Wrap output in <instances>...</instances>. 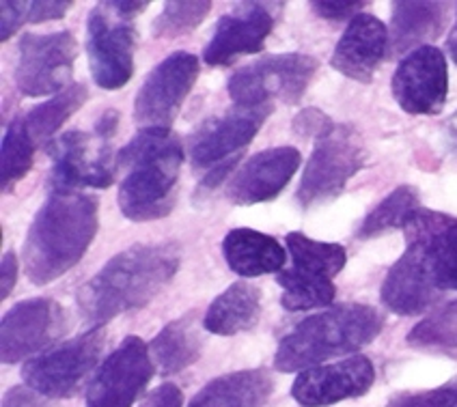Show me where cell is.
Returning <instances> with one entry per match:
<instances>
[{
  "label": "cell",
  "mask_w": 457,
  "mask_h": 407,
  "mask_svg": "<svg viewBox=\"0 0 457 407\" xmlns=\"http://www.w3.org/2000/svg\"><path fill=\"white\" fill-rule=\"evenodd\" d=\"M179 270V253L173 244H140L108 261L78 291L82 320L102 328L123 312L147 306Z\"/></svg>",
  "instance_id": "obj_1"
},
{
  "label": "cell",
  "mask_w": 457,
  "mask_h": 407,
  "mask_svg": "<svg viewBox=\"0 0 457 407\" xmlns=\"http://www.w3.org/2000/svg\"><path fill=\"white\" fill-rule=\"evenodd\" d=\"M100 227V203L85 192L52 190L30 222L22 248L24 271L33 285L61 278L85 257Z\"/></svg>",
  "instance_id": "obj_2"
},
{
  "label": "cell",
  "mask_w": 457,
  "mask_h": 407,
  "mask_svg": "<svg viewBox=\"0 0 457 407\" xmlns=\"http://www.w3.org/2000/svg\"><path fill=\"white\" fill-rule=\"evenodd\" d=\"M184 147L170 129H140L119 151V210L128 220L149 222L166 218L178 203Z\"/></svg>",
  "instance_id": "obj_3"
},
{
  "label": "cell",
  "mask_w": 457,
  "mask_h": 407,
  "mask_svg": "<svg viewBox=\"0 0 457 407\" xmlns=\"http://www.w3.org/2000/svg\"><path fill=\"white\" fill-rule=\"evenodd\" d=\"M384 328V317L373 306L341 304L320 315L306 317L280 341L274 367L280 373H295L320 367L326 360L354 353Z\"/></svg>",
  "instance_id": "obj_4"
},
{
  "label": "cell",
  "mask_w": 457,
  "mask_h": 407,
  "mask_svg": "<svg viewBox=\"0 0 457 407\" xmlns=\"http://www.w3.org/2000/svg\"><path fill=\"white\" fill-rule=\"evenodd\" d=\"M149 7L147 0L137 3L96 4L87 18V52H89L91 74L97 87L117 91L126 87L134 76V54L138 48V33L134 18Z\"/></svg>",
  "instance_id": "obj_5"
},
{
  "label": "cell",
  "mask_w": 457,
  "mask_h": 407,
  "mask_svg": "<svg viewBox=\"0 0 457 407\" xmlns=\"http://www.w3.org/2000/svg\"><path fill=\"white\" fill-rule=\"evenodd\" d=\"M119 128V112L106 111L97 119L93 134L71 129L50 143L52 190L80 192L82 187L112 186L117 158L111 140Z\"/></svg>",
  "instance_id": "obj_6"
},
{
  "label": "cell",
  "mask_w": 457,
  "mask_h": 407,
  "mask_svg": "<svg viewBox=\"0 0 457 407\" xmlns=\"http://www.w3.org/2000/svg\"><path fill=\"white\" fill-rule=\"evenodd\" d=\"M104 345H106V330L91 328L89 332L71 341L26 360L22 367L24 384L46 399L76 396L100 362Z\"/></svg>",
  "instance_id": "obj_7"
},
{
  "label": "cell",
  "mask_w": 457,
  "mask_h": 407,
  "mask_svg": "<svg viewBox=\"0 0 457 407\" xmlns=\"http://www.w3.org/2000/svg\"><path fill=\"white\" fill-rule=\"evenodd\" d=\"M318 59L309 54H277L244 65L228 80V96L236 106H266L272 99L300 102L318 71Z\"/></svg>",
  "instance_id": "obj_8"
},
{
  "label": "cell",
  "mask_w": 457,
  "mask_h": 407,
  "mask_svg": "<svg viewBox=\"0 0 457 407\" xmlns=\"http://www.w3.org/2000/svg\"><path fill=\"white\" fill-rule=\"evenodd\" d=\"M367 151L354 128L335 125L328 136L318 140L311 154L303 181H300L298 203L313 207L318 203L339 196L347 181L365 166Z\"/></svg>",
  "instance_id": "obj_9"
},
{
  "label": "cell",
  "mask_w": 457,
  "mask_h": 407,
  "mask_svg": "<svg viewBox=\"0 0 457 407\" xmlns=\"http://www.w3.org/2000/svg\"><path fill=\"white\" fill-rule=\"evenodd\" d=\"M76 56V37L67 30L48 35L26 33L20 39L15 87L26 97L59 96L71 87Z\"/></svg>",
  "instance_id": "obj_10"
},
{
  "label": "cell",
  "mask_w": 457,
  "mask_h": 407,
  "mask_svg": "<svg viewBox=\"0 0 457 407\" xmlns=\"http://www.w3.org/2000/svg\"><path fill=\"white\" fill-rule=\"evenodd\" d=\"M199 78V59L190 52H175L155 65L134 99V119L143 129H170Z\"/></svg>",
  "instance_id": "obj_11"
},
{
  "label": "cell",
  "mask_w": 457,
  "mask_h": 407,
  "mask_svg": "<svg viewBox=\"0 0 457 407\" xmlns=\"http://www.w3.org/2000/svg\"><path fill=\"white\" fill-rule=\"evenodd\" d=\"M155 364L138 336H128L102 362L87 390V407H134L152 382Z\"/></svg>",
  "instance_id": "obj_12"
},
{
  "label": "cell",
  "mask_w": 457,
  "mask_h": 407,
  "mask_svg": "<svg viewBox=\"0 0 457 407\" xmlns=\"http://www.w3.org/2000/svg\"><path fill=\"white\" fill-rule=\"evenodd\" d=\"M70 330V315L50 297H35L15 304L0 323V360L15 364L50 347Z\"/></svg>",
  "instance_id": "obj_13"
},
{
  "label": "cell",
  "mask_w": 457,
  "mask_h": 407,
  "mask_svg": "<svg viewBox=\"0 0 457 407\" xmlns=\"http://www.w3.org/2000/svg\"><path fill=\"white\" fill-rule=\"evenodd\" d=\"M274 104L266 106H233L231 111L207 119L190 138V160L196 169H214L240 155L272 114Z\"/></svg>",
  "instance_id": "obj_14"
},
{
  "label": "cell",
  "mask_w": 457,
  "mask_h": 407,
  "mask_svg": "<svg viewBox=\"0 0 457 407\" xmlns=\"http://www.w3.org/2000/svg\"><path fill=\"white\" fill-rule=\"evenodd\" d=\"M449 93V70L443 50L423 46L399 62L393 76V96L408 114L432 117L443 112Z\"/></svg>",
  "instance_id": "obj_15"
},
{
  "label": "cell",
  "mask_w": 457,
  "mask_h": 407,
  "mask_svg": "<svg viewBox=\"0 0 457 407\" xmlns=\"http://www.w3.org/2000/svg\"><path fill=\"white\" fill-rule=\"evenodd\" d=\"M376 382V367L365 356L306 369L295 378L292 396L303 407H330L367 395Z\"/></svg>",
  "instance_id": "obj_16"
},
{
  "label": "cell",
  "mask_w": 457,
  "mask_h": 407,
  "mask_svg": "<svg viewBox=\"0 0 457 407\" xmlns=\"http://www.w3.org/2000/svg\"><path fill=\"white\" fill-rule=\"evenodd\" d=\"M277 24V12L266 3L237 4L218 20L214 35L205 46L204 59L212 67H225L240 56L257 54Z\"/></svg>",
  "instance_id": "obj_17"
},
{
  "label": "cell",
  "mask_w": 457,
  "mask_h": 407,
  "mask_svg": "<svg viewBox=\"0 0 457 407\" xmlns=\"http://www.w3.org/2000/svg\"><path fill=\"white\" fill-rule=\"evenodd\" d=\"M403 231L406 248L419 254L434 285L443 294L457 291V218L420 207Z\"/></svg>",
  "instance_id": "obj_18"
},
{
  "label": "cell",
  "mask_w": 457,
  "mask_h": 407,
  "mask_svg": "<svg viewBox=\"0 0 457 407\" xmlns=\"http://www.w3.org/2000/svg\"><path fill=\"white\" fill-rule=\"evenodd\" d=\"M300 162V151L294 147H274L254 154L228 181L227 198L236 205L272 201L292 181Z\"/></svg>",
  "instance_id": "obj_19"
},
{
  "label": "cell",
  "mask_w": 457,
  "mask_h": 407,
  "mask_svg": "<svg viewBox=\"0 0 457 407\" xmlns=\"http://www.w3.org/2000/svg\"><path fill=\"white\" fill-rule=\"evenodd\" d=\"M388 30L376 15L358 13L350 20L332 54V67L356 82H371L388 54Z\"/></svg>",
  "instance_id": "obj_20"
},
{
  "label": "cell",
  "mask_w": 457,
  "mask_h": 407,
  "mask_svg": "<svg viewBox=\"0 0 457 407\" xmlns=\"http://www.w3.org/2000/svg\"><path fill=\"white\" fill-rule=\"evenodd\" d=\"M443 295V291L429 278L423 261L410 248L388 271L380 291L384 306L395 315L403 317H414L432 309Z\"/></svg>",
  "instance_id": "obj_21"
},
{
  "label": "cell",
  "mask_w": 457,
  "mask_h": 407,
  "mask_svg": "<svg viewBox=\"0 0 457 407\" xmlns=\"http://www.w3.org/2000/svg\"><path fill=\"white\" fill-rule=\"evenodd\" d=\"M272 393L274 379L270 370H236L205 384L188 407H266Z\"/></svg>",
  "instance_id": "obj_22"
},
{
  "label": "cell",
  "mask_w": 457,
  "mask_h": 407,
  "mask_svg": "<svg viewBox=\"0 0 457 407\" xmlns=\"http://www.w3.org/2000/svg\"><path fill=\"white\" fill-rule=\"evenodd\" d=\"M222 254L236 274L257 278L263 274L283 271L285 250L278 239L254 228H233L222 239Z\"/></svg>",
  "instance_id": "obj_23"
},
{
  "label": "cell",
  "mask_w": 457,
  "mask_h": 407,
  "mask_svg": "<svg viewBox=\"0 0 457 407\" xmlns=\"http://www.w3.org/2000/svg\"><path fill=\"white\" fill-rule=\"evenodd\" d=\"M445 24V3H393L388 52L403 54L412 48H423L443 33Z\"/></svg>",
  "instance_id": "obj_24"
},
{
  "label": "cell",
  "mask_w": 457,
  "mask_h": 407,
  "mask_svg": "<svg viewBox=\"0 0 457 407\" xmlns=\"http://www.w3.org/2000/svg\"><path fill=\"white\" fill-rule=\"evenodd\" d=\"M262 317V291L251 283H236L222 291L205 312V330L233 336L251 330Z\"/></svg>",
  "instance_id": "obj_25"
},
{
  "label": "cell",
  "mask_w": 457,
  "mask_h": 407,
  "mask_svg": "<svg viewBox=\"0 0 457 407\" xmlns=\"http://www.w3.org/2000/svg\"><path fill=\"white\" fill-rule=\"evenodd\" d=\"M201 347L204 341L196 326V312H188L164 326L149 345V352L160 375H175L199 360Z\"/></svg>",
  "instance_id": "obj_26"
},
{
  "label": "cell",
  "mask_w": 457,
  "mask_h": 407,
  "mask_svg": "<svg viewBox=\"0 0 457 407\" xmlns=\"http://www.w3.org/2000/svg\"><path fill=\"white\" fill-rule=\"evenodd\" d=\"M87 99H89V88L85 85H71L63 93L39 104L37 108H33L26 117L20 119L35 147L39 149L41 145H48L54 138V134L85 106Z\"/></svg>",
  "instance_id": "obj_27"
},
{
  "label": "cell",
  "mask_w": 457,
  "mask_h": 407,
  "mask_svg": "<svg viewBox=\"0 0 457 407\" xmlns=\"http://www.w3.org/2000/svg\"><path fill=\"white\" fill-rule=\"evenodd\" d=\"M285 244L292 253V270L295 271L335 278L345 268L347 254L339 244L318 242V239L306 237L304 233H289L285 237Z\"/></svg>",
  "instance_id": "obj_28"
},
{
  "label": "cell",
  "mask_w": 457,
  "mask_h": 407,
  "mask_svg": "<svg viewBox=\"0 0 457 407\" xmlns=\"http://www.w3.org/2000/svg\"><path fill=\"white\" fill-rule=\"evenodd\" d=\"M277 283L283 289V306L287 311H311L328 306L335 300L337 289L332 285V278L324 276H311L295 271L292 268L278 271Z\"/></svg>",
  "instance_id": "obj_29"
},
{
  "label": "cell",
  "mask_w": 457,
  "mask_h": 407,
  "mask_svg": "<svg viewBox=\"0 0 457 407\" xmlns=\"http://www.w3.org/2000/svg\"><path fill=\"white\" fill-rule=\"evenodd\" d=\"M419 210L420 203L417 187H397V190H393L391 195L384 198L380 205L365 218V222L358 228V237L369 239L376 237V235L393 231V228H406L410 218H412Z\"/></svg>",
  "instance_id": "obj_30"
},
{
  "label": "cell",
  "mask_w": 457,
  "mask_h": 407,
  "mask_svg": "<svg viewBox=\"0 0 457 407\" xmlns=\"http://www.w3.org/2000/svg\"><path fill=\"white\" fill-rule=\"evenodd\" d=\"M408 345L419 349L457 352V300L419 321L408 334Z\"/></svg>",
  "instance_id": "obj_31"
},
{
  "label": "cell",
  "mask_w": 457,
  "mask_h": 407,
  "mask_svg": "<svg viewBox=\"0 0 457 407\" xmlns=\"http://www.w3.org/2000/svg\"><path fill=\"white\" fill-rule=\"evenodd\" d=\"M37 147L26 134L20 119L9 125L3 138V192H12L15 184L24 179L33 166Z\"/></svg>",
  "instance_id": "obj_32"
},
{
  "label": "cell",
  "mask_w": 457,
  "mask_h": 407,
  "mask_svg": "<svg viewBox=\"0 0 457 407\" xmlns=\"http://www.w3.org/2000/svg\"><path fill=\"white\" fill-rule=\"evenodd\" d=\"M212 12V3H166L164 12L155 18V37H181L199 26Z\"/></svg>",
  "instance_id": "obj_33"
},
{
  "label": "cell",
  "mask_w": 457,
  "mask_h": 407,
  "mask_svg": "<svg viewBox=\"0 0 457 407\" xmlns=\"http://www.w3.org/2000/svg\"><path fill=\"white\" fill-rule=\"evenodd\" d=\"M386 407H457V379L432 390L395 395Z\"/></svg>",
  "instance_id": "obj_34"
},
{
  "label": "cell",
  "mask_w": 457,
  "mask_h": 407,
  "mask_svg": "<svg viewBox=\"0 0 457 407\" xmlns=\"http://www.w3.org/2000/svg\"><path fill=\"white\" fill-rule=\"evenodd\" d=\"M335 129V123L326 117L318 108H306L298 112L294 119V132L304 136V138H324Z\"/></svg>",
  "instance_id": "obj_35"
},
{
  "label": "cell",
  "mask_w": 457,
  "mask_h": 407,
  "mask_svg": "<svg viewBox=\"0 0 457 407\" xmlns=\"http://www.w3.org/2000/svg\"><path fill=\"white\" fill-rule=\"evenodd\" d=\"M29 4L30 3H12V0L0 4V39H12L22 22H29Z\"/></svg>",
  "instance_id": "obj_36"
},
{
  "label": "cell",
  "mask_w": 457,
  "mask_h": 407,
  "mask_svg": "<svg viewBox=\"0 0 457 407\" xmlns=\"http://www.w3.org/2000/svg\"><path fill=\"white\" fill-rule=\"evenodd\" d=\"M74 7L71 0H39V3L29 4V22L41 24L50 22V20H61L63 15Z\"/></svg>",
  "instance_id": "obj_37"
},
{
  "label": "cell",
  "mask_w": 457,
  "mask_h": 407,
  "mask_svg": "<svg viewBox=\"0 0 457 407\" xmlns=\"http://www.w3.org/2000/svg\"><path fill=\"white\" fill-rule=\"evenodd\" d=\"M362 7H367V3H326V0L311 3V9L330 22H343L347 18L354 20Z\"/></svg>",
  "instance_id": "obj_38"
},
{
  "label": "cell",
  "mask_w": 457,
  "mask_h": 407,
  "mask_svg": "<svg viewBox=\"0 0 457 407\" xmlns=\"http://www.w3.org/2000/svg\"><path fill=\"white\" fill-rule=\"evenodd\" d=\"M184 405V395L175 384H162L149 393L147 399L140 407H181Z\"/></svg>",
  "instance_id": "obj_39"
},
{
  "label": "cell",
  "mask_w": 457,
  "mask_h": 407,
  "mask_svg": "<svg viewBox=\"0 0 457 407\" xmlns=\"http://www.w3.org/2000/svg\"><path fill=\"white\" fill-rule=\"evenodd\" d=\"M18 257H15L13 250H7L3 257V263H0V300L9 297L13 291L15 280H18Z\"/></svg>",
  "instance_id": "obj_40"
},
{
  "label": "cell",
  "mask_w": 457,
  "mask_h": 407,
  "mask_svg": "<svg viewBox=\"0 0 457 407\" xmlns=\"http://www.w3.org/2000/svg\"><path fill=\"white\" fill-rule=\"evenodd\" d=\"M3 407H46L44 401L39 399L37 393H33L30 388H22V386H15V388L7 390L3 399Z\"/></svg>",
  "instance_id": "obj_41"
},
{
  "label": "cell",
  "mask_w": 457,
  "mask_h": 407,
  "mask_svg": "<svg viewBox=\"0 0 457 407\" xmlns=\"http://www.w3.org/2000/svg\"><path fill=\"white\" fill-rule=\"evenodd\" d=\"M449 52H451V59L455 61V65H457V22H455V26L453 29H451V35H449Z\"/></svg>",
  "instance_id": "obj_42"
},
{
  "label": "cell",
  "mask_w": 457,
  "mask_h": 407,
  "mask_svg": "<svg viewBox=\"0 0 457 407\" xmlns=\"http://www.w3.org/2000/svg\"><path fill=\"white\" fill-rule=\"evenodd\" d=\"M453 123H455V132H457V117L453 119Z\"/></svg>",
  "instance_id": "obj_43"
}]
</instances>
